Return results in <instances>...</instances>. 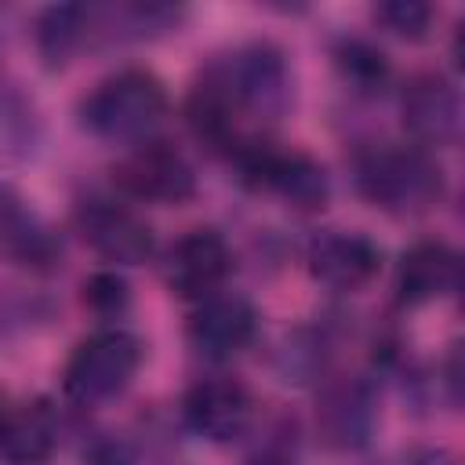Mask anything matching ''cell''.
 I'll return each instance as SVG.
<instances>
[{
  "label": "cell",
  "mask_w": 465,
  "mask_h": 465,
  "mask_svg": "<svg viewBox=\"0 0 465 465\" xmlns=\"http://www.w3.org/2000/svg\"><path fill=\"white\" fill-rule=\"evenodd\" d=\"M185 421L214 443L232 440L251 421V392L236 378H203L185 392Z\"/></svg>",
  "instance_id": "obj_10"
},
{
  "label": "cell",
  "mask_w": 465,
  "mask_h": 465,
  "mask_svg": "<svg viewBox=\"0 0 465 465\" xmlns=\"http://www.w3.org/2000/svg\"><path fill=\"white\" fill-rule=\"evenodd\" d=\"M29 124H33L29 120V109L15 94H4L0 91V160L18 156L29 145V138H33Z\"/></svg>",
  "instance_id": "obj_20"
},
{
  "label": "cell",
  "mask_w": 465,
  "mask_h": 465,
  "mask_svg": "<svg viewBox=\"0 0 465 465\" xmlns=\"http://www.w3.org/2000/svg\"><path fill=\"white\" fill-rule=\"evenodd\" d=\"M0 411H4V400H0Z\"/></svg>",
  "instance_id": "obj_23"
},
{
  "label": "cell",
  "mask_w": 465,
  "mask_h": 465,
  "mask_svg": "<svg viewBox=\"0 0 465 465\" xmlns=\"http://www.w3.org/2000/svg\"><path fill=\"white\" fill-rule=\"evenodd\" d=\"M113 182L127 196L145 203H185L196 193V174L189 160L163 142H142L138 149H131L116 163Z\"/></svg>",
  "instance_id": "obj_6"
},
{
  "label": "cell",
  "mask_w": 465,
  "mask_h": 465,
  "mask_svg": "<svg viewBox=\"0 0 465 465\" xmlns=\"http://www.w3.org/2000/svg\"><path fill=\"white\" fill-rule=\"evenodd\" d=\"M142 345L127 331H98L84 338L65 363V392L76 403H102L116 396L138 371Z\"/></svg>",
  "instance_id": "obj_5"
},
{
  "label": "cell",
  "mask_w": 465,
  "mask_h": 465,
  "mask_svg": "<svg viewBox=\"0 0 465 465\" xmlns=\"http://www.w3.org/2000/svg\"><path fill=\"white\" fill-rule=\"evenodd\" d=\"M258 316L240 294H211L189 320V338L207 356H232L254 338Z\"/></svg>",
  "instance_id": "obj_11"
},
{
  "label": "cell",
  "mask_w": 465,
  "mask_h": 465,
  "mask_svg": "<svg viewBox=\"0 0 465 465\" xmlns=\"http://www.w3.org/2000/svg\"><path fill=\"white\" fill-rule=\"evenodd\" d=\"M84 240L109 262L116 265H138L153 251V232L149 225L124 203L116 200H87L76 214Z\"/></svg>",
  "instance_id": "obj_8"
},
{
  "label": "cell",
  "mask_w": 465,
  "mask_h": 465,
  "mask_svg": "<svg viewBox=\"0 0 465 465\" xmlns=\"http://www.w3.org/2000/svg\"><path fill=\"white\" fill-rule=\"evenodd\" d=\"M400 109H403V127L418 145H450L458 138L461 105H458V91L443 76L436 73L414 76L403 91Z\"/></svg>",
  "instance_id": "obj_9"
},
{
  "label": "cell",
  "mask_w": 465,
  "mask_h": 465,
  "mask_svg": "<svg viewBox=\"0 0 465 465\" xmlns=\"http://www.w3.org/2000/svg\"><path fill=\"white\" fill-rule=\"evenodd\" d=\"M232 269V254L214 229L185 232L163 262V280L182 298H211Z\"/></svg>",
  "instance_id": "obj_7"
},
{
  "label": "cell",
  "mask_w": 465,
  "mask_h": 465,
  "mask_svg": "<svg viewBox=\"0 0 465 465\" xmlns=\"http://www.w3.org/2000/svg\"><path fill=\"white\" fill-rule=\"evenodd\" d=\"M309 269L327 287L352 291V287H363L378 272V247L360 232L331 229L309 243Z\"/></svg>",
  "instance_id": "obj_12"
},
{
  "label": "cell",
  "mask_w": 465,
  "mask_h": 465,
  "mask_svg": "<svg viewBox=\"0 0 465 465\" xmlns=\"http://www.w3.org/2000/svg\"><path fill=\"white\" fill-rule=\"evenodd\" d=\"M232 156H236V167H240L247 185L269 189V193L291 200L302 211L323 207V200H327V174H323V167L312 156L294 153V149H276V145L258 142V138H243L232 149Z\"/></svg>",
  "instance_id": "obj_4"
},
{
  "label": "cell",
  "mask_w": 465,
  "mask_h": 465,
  "mask_svg": "<svg viewBox=\"0 0 465 465\" xmlns=\"http://www.w3.org/2000/svg\"><path fill=\"white\" fill-rule=\"evenodd\" d=\"M87 33H91V11L87 7H76V4L51 7L40 18V51L47 54V62H65L84 44Z\"/></svg>",
  "instance_id": "obj_17"
},
{
  "label": "cell",
  "mask_w": 465,
  "mask_h": 465,
  "mask_svg": "<svg viewBox=\"0 0 465 465\" xmlns=\"http://www.w3.org/2000/svg\"><path fill=\"white\" fill-rule=\"evenodd\" d=\"M334 62H338V73L345 76V84H352L356 91H381L389 80L385 54L363 40H345L334 51Z\"/></svg>",
  "instance_id": "obj_18"
},
{
  "label": "cell",
  "mask_w": 465,
  "mask_h": 465,
  "mask_svg": "<svg viewBox=\"0 0 465 465\" xmlns=\"http://www.w3.org/2000/svg\"><path fill=\"white\" fill-rule=\"evenodd\" d=\"M356 182L367 200H374L389 211H421L443 189L440 167L425 153L396 149V145H374V149L360 153Z\"/></svg>",
  "instance_id": "obj_3"
},
{
  "label": "cell",
  "mask_w": 465,
  "mask_h": 465,
  "mask_svg": "<svg viewBox=\"0 0 465 465\" xmlns=\"http://www.w3.org/2000/svg\"><path fill=\"white\" fill-rule=\"evenodd\" d=\"M54 251L58 243L44 229V222L25 207V200L11 185H0V254L25 265H44L54 258Z\"/></svg>",
  "instance_id": "obj_15"
},
{
  "label": "cell",
  "mask_w": 465,
  "mask_h": 465,
  "mask_svg": "<svg viewBox=\"0 0 465 465\" xmlns=\"http://www.w3.org/2000/svg\"><path fill=\"white\" fill-rule=\"evenodd\" d=\"M247 465H294V461H287L283 454H258V458H251Z\"/></svg>",
  "instance_id": "obj_22"
},
{
  "label": "cell",
  "mask_w": 465,
  "mask_h": 465,
  "mask_svg": "<svg viewBox=\"0 0 465 465\" xmlns=\"http://www.w3.org/2000/svg\"><path fill=\"white\" fill-rule=\"evenodd\" d=\"M167 109L160 80L145 69H124L102 80L84 102V124L109 142H131L149 134Z\"/></svg>",
  "instance_id": "obj_1"
},
{
  "label": "cell",
  "mask_w": 465,
  "mask_h": 465,
  "mask_svg": "<svg viewBox=\"0 0 465 465\" xmlns=\"http://www.w3.org/2000/svg\"><path fill=\"white\" fill-rule=\"evenodd\" d=\"M458 276H461L458 251L440 240H421L411 251H403L396 265V294L407 305H421L450 294L458 287Z\"/></svg>",
  "instance_id": "obj_13"
},
{
  "label": "cell",
  "mask_w": 465,
  "mask_h": 465,
  "mask_svg": "<svg viewBox=\"0 0 465 465\" xmlns=\"http://www.w3.org/2000/svg\"><path fill=\"white\" fill-rule=\"evenodd\" d=\"M58 429L44 403H18L0 411V458L7 465H44L54 450Z\"/></svg>",
  "instance_id": "obj_14"
},
{
  "label": "cell",
  "mask_w": 465,
  "mask_h": 465,
  "mask_svg": "<svg viewBox=\"0 0 465 465\" xmlns=\"http://www.w3.org/2000/svg\"><path fill=\"white\" fill-rule=\"evenodd\" d=\"M374 18H378L389 33L418 40V36L429 29V22H432V7L421 4V0H389V4H378V7H374Z\"/></svg>",
  "instance_id": "obj_19"
},
{
  "label": "cell",
  "mask_w": 465,
  "mask_h": 465,
  "mask_svg": "<svg viewBox=\"0 0 465 465\" xmlns=\"http://www.w3.org/2000/svg\"><path fill=\"white\" fill-rule=\"evenodd\" d=\"M371 400L363 396L360 385H334L327 389L323 396V407H320V425L327 432L331 443L338 447H356L367 440L371 432Z\"/></svg>",
  "instance_id": "obj_16"
},
{
  "label": "cell",
  "mask_w": 465,
  "mask_h": 465,
  "mask_svg": "<svg viewBox=\"0 0 465 465\" xmlns=\"http://www.w3.org/2000/svg\"><path fill=\"white\" fill-rule=\"evenodd\" d=\"M203 84H211L236 116H276L291 91L283 54L269 44L236 47L232 54L218 58L203 73Z\"/></svg>",
  "instance_id": "obj_2"
},
{
  "label": "cell",
  "mask_w": 465,
  "mask_h": 465,
  "mask_svg": "<svg viewBox=\"0 0 465 465\" xmlns=\"http://www.w3.org/2000/svg\"><path fill=\"white\" fill-rule=\"evenodd\" d=\"M127 283L116 272H94L91 280H84V302L98 312V316H113L127 309Z\"/></svg>",
  "instance_id": "obj_21"
}]
</instances>
